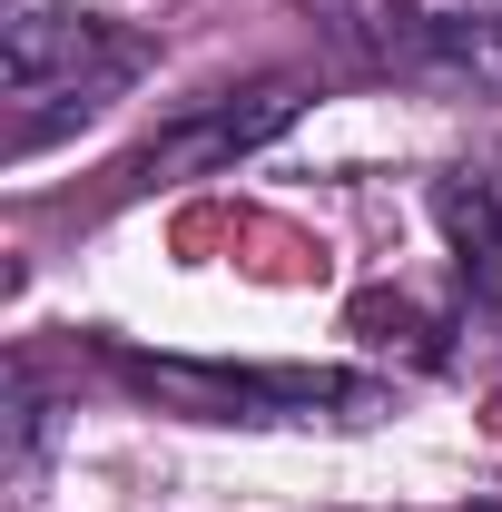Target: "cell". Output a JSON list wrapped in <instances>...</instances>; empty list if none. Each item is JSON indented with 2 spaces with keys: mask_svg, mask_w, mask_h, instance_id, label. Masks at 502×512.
Returning <instances> with one entry per match:
<instances>
[{
  "mask_svg": "<svg viewBox=\"0 0 502 512\" xmlns=\"http://www.w3.org/2000/svg\"><path fill=\"white\" fill-rule=\"evenodd\" d=\"M424 207H434V237H443V256H453L463 306L502 316V148H473V158L434 168Z\"/></svg>",
  "mask_w": 502,
  "mask_h": 512,
  "instance_id": "cell-5",
  "label": "cell"
},
{
  "mask_svg": "<svg viewBox=\"0 0 502 512\" xmlns=\"http://www.w3.org/2000/svg\"><path fill=\"white\" fill-rule=\"evenodd\" d=\"M296 119H306V79H247V89H217L207 109H188V119H168L158 138H138V148H128V158H119V188L217 178V168L256 158L266 138H286Z\"/></svg>",
  "mask_w": 502,
  "mask_h": 512,
  "instance_id": "cell-4",
  "label": "cell"
},
{
  "mask_svg": "<svg viewBox=\"0 0 502 512\" xmlns=\"http://www.w3.org/2000/svg\"><path fill=\"white\" fill-rule=\"evenodd\" d=\"M315 20L365 79L424 99H502V0H315Z\"/></svg>",
  "mask_w": 502,
  "mask_h": 512,
  "instance_id": "cell-3",
  "label": "cell"
},
{
  "mask_svg": "<svg viewBox=\"0 0 502 512\" xmlns=\"http://www.w3.org/2000/svg\"><path fill=\"white\" fill-rule=\"evenodd\" d=\"M473 512H502V503H473Z\"/></svg>",
  "mask_w": 502,
  "mask_h": 512,
  "instance_id": "cell-6",
  "label": "cell"
},
{
  "mask_svg": "<svg viewBox=\"0 0 502 512\" xmlns=\"http://www.w3.org/2000/svg\"><path fill=\"white\" fill-rule=\"evenodd\" d=\"M148 69V40L99 20V10H60V0H10V158L60 148L99 109H119Z\"/></svg>",
  "mask_w": 502,
  "mask_h": 512,
  "instance_id": "cell-2",
  "label": "cell"
},
{
  "mask_svg": "<svg viewBox=\"0 0 502 512\" xmlns=\"http://www.w3.org/2000/svg\"><path fill=\"white\" fill-rule=\"evenodd\" d=\"M128 394L188 424H247V434H365L394 414V384L365 365H217V355H148V345H99Z\"/></svg>",
  "mask_w": 502,
  "mask_h": 512,
  "instance_id": "cell-1",
  "label": "cell"
}]
</instances>
